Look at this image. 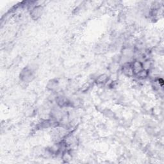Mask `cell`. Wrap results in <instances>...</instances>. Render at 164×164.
<instances>
[{
	"label": "cell",
	"mask_w": 164,
	"mask_h": 164,
	"mask_svg": "<svg viewBox=\"0 0 164 164\" xmlns=\"http://www.w3.org/2000/svg\"><path fill=\"white\" fill-rule=\"evenodd\" d=\"M19 78L22 82L29 83L32 82L34 78V74L33 70L29 67H26L22 69Z\"/></svg>",
	"instance_id": "6da1fadb"
},
{
	"label": "cell",
	"mask_w": 164,
	"mask_h": 164,
	"mask_svg": "<svg viewBox=\"0 0 164 164\" xmlns=\"http://www.w3.org/2000/svg\"><path fill=\"white\" fill-rule=\"evenodd\" d=\"M132 62H125L121 67L122 72L127 77H134L135 74L132 69Z\"/></svg>",
	"instance_id": "7a4b0ae2"
},
{
	"label": "cell",
	"mask_w": 164,
	"mask_h": 164,
	"mask_svg": "<svg viewBox=\"0 0 164 164\" xmlns=\"http://www.w3.org/2000/svg\"><path fill=\"white\" fill-rule=\"evenodd\" d=\"M44 8L41 5H35L30 11V16L32 19L37 21L42 15Z\"/></svg>",
	"instance_id": "3957f363"
},
{
	"label": "cell",
	"mask_w": 164,
	"mask_h": 164,
	"mask_svg": "<svg viewBox=\"0 0 164 164\" xmlns=\"http://www.w3.org/2000/svg\"><path fill=\"white\" fill-rule=\"evenodd\" d=\"M132 66L135 75L144 69L142 62L138 60H133L132 62Z\"/></svg>",
	"instance_id": "277c9868"
},
{
	"label": "cell",
	"mask_w": 164,
	"mask_h": 164,
	"mask_svg": "<svg viewBox=\"0 0 164 164\" xmlns=\"http://www.w3.org/2000/svg\"><path fill=\"white\" fill-rule=\"evenodd\" d=\"M58 85H59V81L58 79L55 78V79L50 80L48 82L46 87L49 91H55L58 88Z\"/></svg>",
	"instance_id": "5b68a950"
},
{
	"label": "cell",
	"mask_w": 164,
	"mask_h": 164,
	"mask_svg": "<svg viewBox=\"0 0 164 164\" xmlns=\"http://www.w3.org/2000/svg\"><path fill=\"white\" fill-rule=\"evenodd\" d=\"M109 80V77L106 74H102L99 75L96 78L95 82L97 84H105Z\"/></svg>",
	"instance_id": "8992f818"
},
{
	"label": "cell",
	"mask_w": 164,
	"mask_h": 164,
	"mask_svg": "<svg viewBox=\"0 0 164 164\" xmlns=\"http://www.w3.org/2000/svg\"><path fill=\"white\" fill-rule=\"evenodd\" d=\"M149 71L143 69L141 72L135 74L134 76V77H136L139 80H145L149 77Z\"/></svg>",
	"instance_id": "52a82bcc"
},
{
	"label": "cell",
	"mask_w": 164,
	"mask_h": 164,
	"mask_svg": "<svg viewBox=\"0 0 164 164\" xmlns=\"http://www.w3.org/2000/svg\"><path fill=\"white\" fill-rule=\"evenodd\" d=\"M61 157H62V160L64 161V162H66V163L70 162L71 160H72V155L71 154V153L69 152V151H68L67 150L65 151L64 152H63L62 153Z\"/></svg>",
	"instance_id": "ba28073f"
},
{
	"label": "cell",
	"mask_w": 164,
	"mask_h": 164,
	"mask_svg": "<svg viewBox=\"0 0 164 164\" xmlns=\"http://www.w3.org/2000/svg\"><path fill=\"white\" fill-rule=\"evenodd\" d=\"M109 71L112 72V73H115L116 72H117L119 69V65L118 63H116V62H112L111 64H110L109 67H108Z\"/></svg>",
	"instance_id": "9c48e42d"
}]
</instances>
